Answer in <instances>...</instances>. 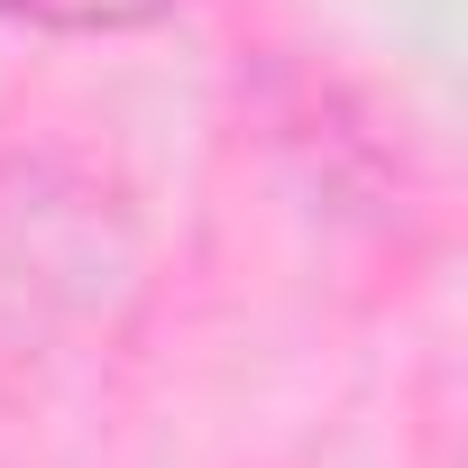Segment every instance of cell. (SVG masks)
I'll use <instances>...</instances> for the list:
<instances>
[{
	"label": "cell",
	"mask_w": 468,
	"mask_h": 468,
	"mask_svg": "<svg viewBox=\"0 0 468 468\" xmlns=\"http://www.w3.org/2000/svg\"><path fill=\"white\" fill-rule=\"evenodd\" d=\"M138 211L74 156H0V386L111 340L138 303Z\"/></svg>",
	"instance_id": "cell-1"
},
{
	"label": "cell",
	"mask_w": 468,
	"mask_h": 468,
	"mask_svg": "<svg viewBox=\"0 0 468 468\" xmlns=\"http://www.w3.org/2000/svg\"><path fill=\"white\" fill-rule=\"evenodd\" d=\"M175 10L184 0H0V19L37 28V37H129V28H156Z\"/></svg>",
	"instance_id": "cell-2"
}]
</instances>
